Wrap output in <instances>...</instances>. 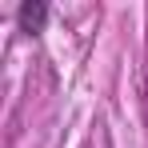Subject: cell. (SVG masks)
<instances>
[{"instance_id":"cell-1","label":"cell","mask_w":148,"mask_h":148,"mask_svg":"<svg viewBox=\"0 0 148 148\" xmlns=\"http://www.w3.org/2000/svg\"><path fill=\"white\" fill-rule=\"evenodd\" d=\"M16 24H20V32H28V36H40L44 24H48V4H44V0H24V4L16 8Z\"/></svg>"}]
</instances>
